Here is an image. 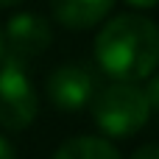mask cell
Returning a JSON list of instances; mask_svg holds the SVG:
<instances>
[{"label":"cell","instance_id":"2","mask_svg":"<svg viewBox=\"0 0 159 159\" xmlns=\"http://www.w3.org/2000/svg\"><path fill=\"white\" fill-rule=\"evenodd\" d=\"M89 112L98 129L115 140H126L137 134L151 117L145 89L140 84H126V81H112L101 87L89 103Z\"/></svg>","mask_w":159,"mask_h":159},{"label":"cell","instance_id":"4","mask_svg":"<svg viewBox=\"0 0 159 159\" xmlns=\"http://www.w3.org/2000/svg\"><path fill=\"white\" fill-rule=\"evenodd\" d=\"M39 115V95L25 70L0 64V129L25 131Z\"/></svg>","mask_w":159,"mask_h":159},{"label":"cell","instance_id":"12","mask_svg":"<svg viewBox=\"0 0 159 159\" xmlns=\"http://www.w3.org/2000/svg\"><path fill=\"white\" fill-rule=\"evenodd\" d=\"M22 0H0V8H14V6H20Z\"/></svg>","mask_w":159,"mask_h":159},{"label":"cell","instance_id":"3","mask_svg":"<svg viewBox=\"0 0 159 159\" xmlns=\"http://www.w3.org/2000/svg\"><path fill=\"white\" fill-rule=\"evenodd\" d=\"M3 42H6V53H3V64L20 67L25 70L31 61H36L53 42V31L50 22L42 14L34 11H20L14 14L6 28H3Z\"/></svg>","mask_w":159,"mask_h":159},{"label":"cell","instance_id":"6","mask_svg":"<svg viewBox=\"0 0 159 159\" xmlns=\"http://www.w3.org/2000/svg\"><path fill=\"white\" fill-rule=\"evenodd\" d=\"M115 0H50V14L70 31H89L109 20Z\"/></svg>","mask_w":159,"mask_h":159},{"label":"cell","instance_id":"11","mask_svg":"<svg viewBox=\"0 0 159 159\" xmlns=\"http://www.w3.org/2000/svg\"><path fill=\"white\" fill-rule=\"evenodd\" d=\"M123 3H129V6L137 8V11H140V8H157L159 6V0H123Z\"/></svg>","mask_w":159,"mask_h":159},{"label":"cell","instance_id":"7","mask_svg":"<svg viewBox=\"0 0 159 159\" xmlns=\"http://www.w3.org/2000/svg\"><path fill=\"white\" fill-rule=\"evenodd\" d=\"M50 159H120V154L109 140L81 134V137H70L67 143H61Z\"/></svg>","mask_w":159,"mask_h":159},{"label":"cell","instance_id":"8","mask_svg":"<svg viewBox=\"0 0 159 159\" xmlns=\"http://www.w3.org/2000/svg\"><path fill=\"white\" fill-rule=\"evenodd\" d=\"M143 89H145V98H148L151 112H159V73H154V75L148 78V84H145Z\"/></svg>","mask_w":159,"mask_h":159},{"label":"cell","instance_id":"5","mask_svg":"<svg viewBox=\"0 0 159 159\" xmlns=\"http://www.w3.org/2000/svg\"><path fill=\"white\" fill-rule=\"evenodd\" d=\"M98 89H101V84H98L95 70H89L81 61L59 64L45 78L48 101L59 112H81V109H87Z\"/></svg>","mask_w":159,"mask_h":159},{"label":"cell","instance_id":"10","mask_svg":"<svg viewBox=\"0 0 159 159\" xmlns=\"http://www.w3.org/2000/svg\"><path fill=\"white\" fill-rule=\"evenodd\" d=\"M0 159H17V148H14V143H11L8 137H3V134H0Z\"/></svg>","mask_w":159,"mask_h":159},{"label":"cell","instance_id":"1","mask_svg":"<svg viewBox=\"0 0 159 159\" xmlns=\"http://www.w3.org/2000/svg\"><path fill=\"white\" fill-rule=\"evenodd\" d=\"M95 64L115 81L140 84L159 67V25L143 14H117L95 36Z\"/></svg>","mask_w":159,"mask_h":159},{"label":"cell","instance_id":"9","mask_svg":"<svg viewBox=\"0 0 159 159\" xmlns=\"http://www.w3.org/2000/svg\"><path fill=\"white\" fill-rule=\"evenodd\" d=\"M129 159H159V145L157 143H148V145H140Z\"/></svg>","mask_w":159,"mask_h":159},{"label":"cell","instance_id":"13","mask_svg":"<svg viewBox=\"0 0 159 159\" xmlns=\"http://www.w3.org/2000/svg\"><path fill=\"white\" fill-rule=\"evenodd\" d=\"M3 53H6V42H3V28H0V61H3Z\"/></svg>","mask_w":159,"mask_h":159}]
</instances>
